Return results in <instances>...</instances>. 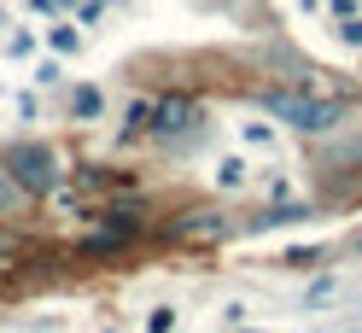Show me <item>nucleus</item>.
<instances>
[{
  "label": "nucleus",
  "instance_id": "obj_10",
  "mask_svg": "<svg viewBox=\"0 0 362 333\" xmlns=\"http://www.w3.org/2000/svg\"><path fill=\"white\" fill-rule=\"evenodd\" d=\"M310 216V205H275V211H263L257 222H263V228H286V222H304Z\"/></svg>",
  "mask_w": 362,
  "mask_h": 333
},
{
  "label": "nucleus",
  "instance_id": "obj_5",
  "mask_svg": "<svg viewBox=\"0 0 362 333\" xmlns=\"http://www.w3.org/2000/svg\"><path fill=\"white\" fill-rule=\"evenodd\" d=\"M152 117H158V100H152V94H134L129 111H123V123H117V141H123V146H129V141H146V135H152Z\"/></svg>",
  "mask_w": 362,
  "mask_h": 333
},
{
  "label": "nucleus",
  "instance_id": "obj_3",
  "mask_svg": "<svg viewBox=\"0 0 362 333\" xmlns=\"http://www.w3.org/2000/svg\"><path fill=\"white\" fill-rule=\"evenodd\" d=\"M199 123H205V105L193 94H164L152 117V141H187V135H199Z\"/></svg>",
  "mask_w": 362,
  "mask_h": 333
},
{
  "label": "nucleus",
  "instance_id": "obj_12",
  "mask_svg": "<svg viewBox=\"0 0 362 333\" xmlns=\"http://www.w3.org/2000/svg\"><path fill=\"white\" fill-rule=\"evenodd\" d=\"M24 246H30V240H24V234H18V228H12V222H0V263H12V257H18V252H24Z\"/></svg>",
  "mask_w": 362,
  "mask_h": 333
},
{
  "label": "nucleus",
  "instance_id": "obj_8",
  "mask_svg": "<svg viewBox=\"0 0 362 333\" xmlns=\"http://www.w3.org/2000/svg\"><path fill=\"white\" fill-rule=\"evenodd\" d=\"M24 205H35V199H30L24 187H18V175L6 170V158H0V216H18Z\"/></svg>",
  "mask_w": 362,
  "mask_h": 333
},
{
  "label": "nucleus",
  "instance_id": "obj_15",
  "mask_svg": "<svg viewBox=\"0 0 362 333\" xmlns=\"http://www.w3.org/2000/svg\"><path fill=\"white\" fill-rule=\"evenodd\" d=\"M339 41H351V47H362V12H356V18H351V12L339 18Z\"/></svg>",
  "mask_w": 362,
  "mask_h": 333
},
{
  "label": "nucleus",
  "instance_id": "obj_14",
  "mask_svg": "<svg viewBox=\"0 0 362 333\" xmlns=\"http://www.w3.org/2000/svg\"><path fill=\"white\" fill-rule=\"evenodd\" d=\"M47 41H53V53H76V47H82V35H76V24H59V30L47 35Z\"/></svg>",
  "mask_w": 362,
  "mask_h": 333
},
{
  "label": "nucleus",
  "instance_id": "obj_1",
  "mask_svg": "<svg viewBox=\"0 0 362 333\" xmlns=\"http://www.w3.org/2000/svg\"><path fill=\"white\" fill-rule=\"evenodd\" d=\"M257 105L269 111V117H281L286 129L315 135V141L339 135L345 117H351V105L339 100V94H310V88H269V94H257Z\"/></svg>",
  "mask_w": 362,
  "mask_h": 333
},
{
  "label": "nucleus",
  "instance_id": "obj_13",
  "mask_svg": "<svg viewBox=\"0 0 362 333\" xmlns=\"http://www.w3.org/2000/svg\"><path fill=\"white\" fill-rule=\"evenodd\" d=\"M281 263H286V269H315V263H322V246H292Z\"/></svg>",
  "mask_w": 362,
  "mask_h": 333
},
{
  "label": "nucleus",
  "instance_id": "obj_17",
  "mask_svg": "<svg viewBox=\"0 0 362 333\" xmlns=\"http://www.w3.org/2000/svg\"><path fill=\"white\" fill-rule=\"evenodd\" d=\"M6 53H12V59H24V53H35V35H12V41H6Z\"/></svg>",
  "mask_w": 362,
  "mask_h": 333
},
{
  "label": "nucleus",
  "instance_id": "obj_18",
  "mask_svg": "<svg viewBox=\"0 0 362 333\" xmlns=\"http://www.w3.org/2000/svg\"><path fill=\"white\" fill-rule=\"evenodd\" d=\"M351 6H356V0H333V12H339V18H345V12H351Z\"/></svg>",
  "mask_w": 362,
  "mask_h": 333
},
{
  "label": "nucleus",
  "instance_id": "obj_2",
  "mask_svg": "<svg viewBox=\"0 0 362 333\" xmlns=\"http://www.w3.org/2000/svg\"><path fill=\"white\" fill-rule=\"evenodd\" d=\"M0 158H6V170L18 175V187H24L30 199H53L59 187H64V158L53 146H41V141H18V146H6L0 152Z\"/></svg>",
  "mask_w": 362,
  "mask_h": 333
},
{
  "label": "nucleus",
  "instance_id": "obj_11",
  "mask_svg": "<svg viewBox=\"0 0 362 333\" xmlns=\"http://www.w3.org/2000/svg\"><path fill=\"white\" fill-rule=\"evenodd\" d=\"M216 187H245V158H222L216 164Z\"/></svg>",
  "mask_w": 362,
  "mask_h": 333
},
{
  "label": "nucleus",
  "instance_id": "obj_4",
  "mask_svg": "<svg viewBox=\"0 0 362 333\" xmlns=\"http://www.w3.org/2000/svg\"><path fill=\"white\" fill-rule=\"evenodd\" d=\"M175 240H211V234H228V216H222L216 205H193L181 222H170Z\"/></svg>",
  "mask_w": 362,
  "mask_h": 333
},
{
  "label": "nucleus",
  "instance_id": "obj_19",
  "mask_svg": "<svg viewBox=\"0 0 362 333\" xmlns=\"http://www.w3.org/2000/svg\"><path fill=\"white\" fill-rule=\"evenodd\" d=\"M59 6H82V0H59Z\"/></svg>",
  "mask_w": 362,
  "mask_h": 333
},
{
  "label": "nucleus",
  "instance_id": "obj_7",
  "mask_svg": "<svg viewBox=\"0 0 362 333\" xmlns=\"http://www.w3.org/2000/svg\"><path fill=\"white\" fill-rule=\"evenodd\" d=\"M100 216H105V228H117L129 240L146 228V205H134V199H129V205H123V199H111V205H100Z\"/></svg>",
  "mask_w": 362,
  "mask_h": 333
},
{
  "label": "nucleus",
  "instance_id": "obj_9",
  "mask_svg": "<svg viewBox=\"0 0 362 333\" xmlns=\"http://www.w3.org/2000/svg\"><path fill=\"white\" fill-rule=\"evenodd\" d=\"M100 111H105V94H100L94 82H82L76 94H71V117H76V123H94Z\"/></svg>",
  "mask_w": 362,
  "mask_h": 333
},
{
  "label": "nucleus",
  "instance_id": "obj_6",
  "mask_svg": "<svg viewBox=\"0 0 362 333\" xmlns=\"http://www.w3.org/2000/svg\"><path fill=\"white\" fill-rule=\"evenodd\" d=\"M76 187H82V193H117V187H123V193H129V187H134V170H105V164H82V170H76Z\"/></svg>",
  "mask_w": 362,
  "mask_h": 333
},
{
  "label": "nucleus",
  "instance_id": "obj_16",
  "mask_svg": "<svg viewBox=\"0 0 362 333\" xmlns=\"http://www.w3.org/2000/svg\"><path fill=\"white\" fill-rule=\"evenodd\" d=\"M146 327H152V333H170V327H175V310H152Z\"/></svg>",
  "mask_w": 362,
  "mask_h": 333
}]
</instances>
